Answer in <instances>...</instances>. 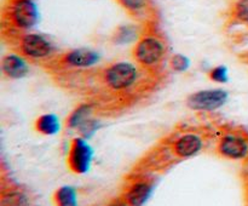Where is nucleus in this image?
Wrapping results in <instances>:
<instances>
[{
    "instance_id": "nucleus-2",
    "label": "nucleus",
    "mask_w": 248,
    "mask_h": 206,
    "mask_svg": "<svg viewBox=\"0 0 248 206\" xmlns=\"http://www.w3.org/2000/svg\"><path fill=\"white\" fill-rule=\"evenodd\" d=\"M99 60V55L90 48H74L65 52L55 55L48 58L46 68L51 72L57 73L73 72V70L87 69L96 64Z\"/></svg>"
},
{
    "instance_id": "nucleus-10",
    "label": "nucleus",
    "mask_w": 248,
    "mask_h": 206,
    "mask_svg": "<svg viewBox=\"0 0 248 206\" xmlns=\"http://www.w3.org/2000/svg\"><path fill=\"white\" fill-rule=\"evenodd\" d=\"M27 60L18 53H7L1 60V72L9 79H22L28 74Z\"/></svg>"
},
{
    "instance_id": "nucleus-9",
    "label": "nucleus",
    "mask_w": 248,
    "mask_h": 206,
    "mask_svg": "<svg viewBox=\"0 0 248 206\" xmlns=\"http://www.w3.org/2000/svg\"><path fill=\"white\" fill-rule=\"evenodd\" d=\"M154 190V181L149 177H138L124 190L121 198L128 206H143Z\"/></svg>"
},
{
    "instance_id": "nucleus-3",
    "label": "nucleus",
    "mask_w": 248,
    "mask_h": 206,
    "mask_svg": "<svg viewBox=\"0 0 248 206\" xmlns=\"http://www.w3.org/2000/svg\"><path fill=\"white\" fill-rule=\"evenodd\" d=\"M16 53L31 61H47L55 56V48L46 36L24 33L16 39Z\"/></svg>"
},
{
    "instance_id": "nucleus-6",
    "label": "nucleus",
    "mask_w": 248,
    "mask_h": 206,
    "mask_svg": "<svg viewBox=\"0 0 248 206\" xmlns=\"http://www.w3.org/2000/svg\"><path fill=\"white\" fill-rule=\"evenodd\" d=\"M217 152L225 159H244L248 155V140L241 133L227 131L218 140Z\"/></svg>"
},
{
    "instance_id": "nucleus-11",
    "label": "nucleus",
    "mask_w": 248,
    "mask_h": 206,
    "mask_svg": "<svg viewBox=\"0 0 248 206\" xmlns=\"http://www.w3.org/2000/svg\"><path fill=\"white\" fill-rule=\"evenodd\" d=\"M0 206H34V204L28 191L18 186H10L2 188Z\"/></svg>"
},
{
    "instance_id": "nucleus-4",
    "label": "nucleus",
    "mask_w": 248,
    "mask_h": 206,
    "mask_svg": "<svg viewBox=\"0 0 248 206\" xmlns=\"http://www.w3.org/2000/svg\"><path fill=\"white\" fill-rule=\"evenodd\" d=\"M10 27L16 31H28L39 22V10L34 0H12L4 12Z\"/></svg>"
},
{
    "instance_id": "nucleus-14",
    "label": "nucleus",
    "mask_w": 248,
    "mask_h": 206,
    "mask_svg": "<svg viewBox=\"0 0 248 206\" xmlns=\"http://www.w3.org/2000/svg\"><path fill=\"white\" fill-rule=\"evenodd\" d=\"M118 4L135 18H140L149 15L153 6V0H116Z\"/></svg>"
},
{
    "instance_id": "nucleus-17",
    "label": "nucleus",
    "mask_w": 248,
    "mask_h": 206,
    "mask_svg": "<svg viewBox=\"0 0 248 206\" xmlns=\"http://www.w3.org/2000/svg\"><path fill=\"white\" fill-rule=\"evenodd\" d=\"M232 17L237 22L248 24V0H237L232 5Z\"/></svg>"
},
{
    "instance_id": "nucleus-5",
    "label": "nucleus",
    "mask_w": 248,
    "mask_h": 206,
    "mask_svg": "<svg viewBox=\"0 0 248 206\" xmlns=\"http://www.w3.org/2000/svg\"><path fill=\"white\" fill-rule=\"evenodd\" d=\"M92 159H93V149L84 137H75L70 141L67 165L73 174H85L89 172Z\"/></svg>"
},
{
    "instance_id": "nucleus-12",
    "label": "nucleus",
    "mask_w": 248,
    "mask_h": 206,
    "mask_svg": "<svg viewBox=\"0 0 248 206\" xmlns=\"http://www.w3.org/2000/svg\"><path fill=\"white\" fill-rule=\"evenodd\" d=\"M94 111V106L91 102H84V103L79 104L72 113L69 114V116L67 118V124L68 127L70 128H79L85 121H87L89 119H91V114Z\"/></svg>"
},
{
    "instance_id": "nucleus-18",
    "label": "nucleus",
    "mask_w": 248,
    "mask_h": 206,
    "mask_svg": "<svg viewBox=\"0 0 248 206\" xmlns=\"http://www.w3.org/2000/svg\"><path fill=\"white\" fill-rule=\"evenodd\" d=\"M189 64H190V61L186 56L181 55V53H176V55L172 56L169 60V65L172 70L174 72H186L189 68Z\"/></svg>"
},
{
    "instance_id": "nucleus-15",
    "label": "nucleus",
    "mask_w": 248,
    "mask_h": 206,
    "mask_svg": "<svg viewBox=\"0 0 248 206\" xmlns=\"http://www.w3.org/2000/svg\"><path fill=\"white\" fill-rule=\"evenodd\" d=\"M55 206H79L77 190L70 186H62L53 193Z\"/></svg>"
},
{
    "instance_id": "nucleus-8",
    "label": "nucleus",
    "mask_w": 248,
    "mask_h": 206,
    "mask_svg": "<svg viewBox=\"0 0 248 206\" xmlns=\"http://www.w3.org/2000/svg\"><path fill=\"white\" fill-rule=\"evenodd\" d=\"M203 138L198 132L186 131L177 136L171 143L172 154L178 159H189L202 150Z\"/></svg>"
},
{
    "instance_id": "nucleus-20",
    "label": "nucleus",
    "mask_w": 248,
    "mask_h": 206,
    "mask_svg": "<svg viewBox=\"0 0 248 206\" xmlns=\"http://www.w3.org/2000/svg\"><path fill=\"white\" fill-rule=\"evenodd\" d=\"M106 206H128V205L125 203V200H124V199L120 196V198L114 199V200L109 201Z\"/></svg>"
},
{
    "instance_id": "nucleus-16",
    "label": "nucleus",
    "mask_w": 248,
    "mask_h": 206,
    "mask_svg": "<svg viewBox=\"0 0 248 206\" xmlns=\"http://www.w3.org/2000/svg\"><path fill=\"white\" fill-rule=\"evenodd\" d=\"M137 28L133 26H121L114 33V43L116 44H125L133 41L135 39H138Z\"/></svg>"
},
{
    "instance_id": "nucleus-19",
    "label": "nucleus",
    "mask_w": 248,
    "mask_h": 206,
    "mask_svg": "<svg viewBox=\"0 0 248 206\" xmlns=\"http://www.w3.org/2000/svg\"><path fill=\"white\" fill-rule=\"evenodd\" d=\"M207 77L210 80L216 82H227L228 81V69L224 65H217L208 70Z\"/></svg>"
},
{
    "instance_id": "nucleus-13",
    "label": "nucleus",
    "mask_w": 248,
    "mask_h": 206,
    "mask_svg": "<svg viewBox=\"0 0 248 206\" xmlns=\"http://www.w3.org/2000/svg\"><path fill=\"white\" fill-rule=\"evenodd\" d=\"M34 128L43 136H53L60 131V120L53 114H43L34 121Z\"/></svg>"
},
{
    "instance_id": "nucleus-1",
    "label": "nucleus",
    "mask_w": 248,
    "mask_h": 206,
    "mask_svg": "<svg viewBox=\"0 0 248 206\" xmlns=\"http://www.w3.org/2000/svg\"><path fill=\"white\" fill-rule=\"evenodd\" d=\"M167 56L169 48L166 41L154 31L140 34L132 48V57L136 64L156 77L162 75Z\"/></svg>"
},
{
    "instance_id": "nucleus-7",
    "label": "nucleus",
    "mask_w": 248,
    "mask_h": 206,
    "mask_svg": "<svg viewBox=\"0 0 248 206\" xmlns=\"http://www.w3.org/2000/svg\"><path fill=\"white\" fill-rule=\"evenodd\" d=\"M228 101V92L222 89L201 90L186 98V106L193 111H210L220 108Z\"/></svg>"
}]
</instances>
